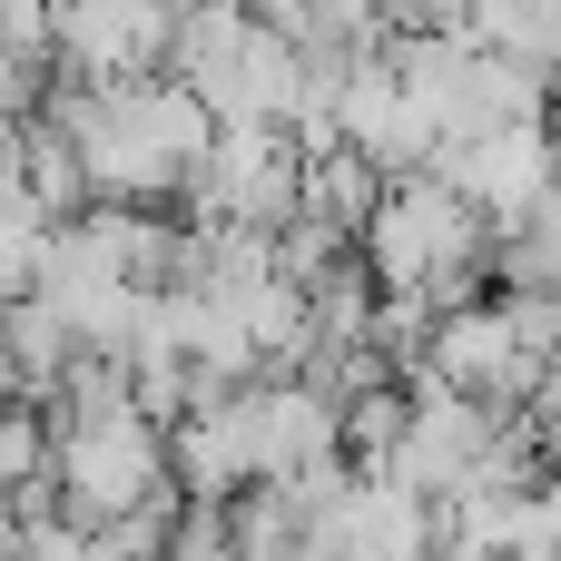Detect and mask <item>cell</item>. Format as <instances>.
I'll return each instance as SVG.
<instances>
[{"instance_id":"6da1fadb","label":"cell","mask_w":561,"mask_h":561,"mask_svg":"<svg viewBox=\"0 0 561 561\" xmlns=\"http://www.w3.org/2000/svg\"><path fill=\"white\" fill-rule=\"evenodd\" d=\"M355 256L375 266L385 296H414V306H463L493 286V217L444 178V168H404L385 178L375 217L355 227Z\"/></svg>"},{"instance_id":"7a4b0ae2","label":"cell","mask_w":561,"mask_h":561,"mask_svg":"<svg viewBox=\"0 0 561 561\" xmlns=\"http://www.w3.org/2000/svg\"><path fill=\"white\" fill-rule=\"evenodd\" d=\"M483 217H493V237L542 197L561 178V128H552V108L542 118H493V128H463V138H444V158H434Z\"/></svg>"},{"instance_id":"3957f363","label":"cell","mask_w":561,"mask_h":561,"mask_svg":"<svg viewBox=\"0 0 561 561\" xmlns=\"http://www.w3.org/2000/svg\"><path fill=\"white\" fill-rule=\"evenodd\" d=\"M178 0H59V69L69 79H138L168 69Z\"/></svg>"},{"instance_id":"277c9868","label":"cell","mask_w":561,"mask_h":561,"mask_svg":"<svg viewBox=\"0 0 561 561\" xmlns=\"http://www.w3.org/2000/svg\"><path fill=\"white\" fill-rule=\"evenodd\" d=\"M375 197H385V168H375L365 148H345V138H325V148H306V178H296V207H306L316 227H335V237H355V227L375 217Z\"/></svg>"},{"instance_id":"5b68a950","label":"cell","mask_w":561,"mask_h":561,"mask_svg":"<svg viewBox=\"0 0 561 561\" xmlns=\"http://www.w3.org/2000/svg\"><path fill=\"white\" fill-rule=\"evenodd\" d=\"M493 286H533V296H561V178L493 237Z\"/></svg>"},{"instance_id":"8992f818","label":"cell","mask_w":561,"mask_h":561,"mask_svg":"<svg viewBox=\"0 0 561 561\" xmlns=\"http://www.w3.org/2000/svg\"><path fill=\"white\" fill-rule=\"evenodd\" d=\"M463 30H473L483 49L533 59V69L561 89V0H473V10H463Z\"/></svg>"},{"instance_id":"52a82bcc","label":"cell","mask_w":561,"mask_h":561,"mask_svg":"<svg viewBox=\"0 0 561 561\" xmlns=\"http://www.w3.org/2000/svg\"><path fill=\"white\" fill-rule=\"evenodd\" d=\"M0 503H49V404L0 394Z\"/></svg>"},{"instance_id":"ba28073f","label":"cell","mask_w":561,"mask_h":561,"mask_svg":"<svg viewBox=\"0 0 561 561\" xmlns=\"http://www.w3.org/2000/svg\"><path fill=\"white\" fill-rule=\"evenodd\" d=\"M49 79L59 69H39V59H20V49H0V128H20L39 99H49Z\"/></svg>"},{"instance_id":"9c48e42d","label":"cell","mask_w":561,"mask_h":561,"mask_svg":"<svg viewBox=\"0 0 561 561\" xmlns=\"http://www.w3.org/2000/svg\"><path fill=\"white\" fill-rule=\"evenodd\" d=\"M473 0H394V20H463Z\"/></svg>"},{"instance_id":"30bf717a","label":"cell","mask_w":561,"mask_h":561,"mask_svg":"<svg viewBox=\"0 0 561 561\" xmlns=\"http://www.w3.org/2000/svg\"><path fill=\"white\" fill-rule=\"evenodd\" d=\"M552 375H561V355H552Z\"/></svg>"}]
</instances>
